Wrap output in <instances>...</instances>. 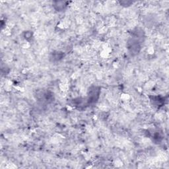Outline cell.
Wrapping results in <instances>:
<instances>
[{"label": "cell", "instance_id": "1", "mask_svg": "<svg viewBox=\"0 0 169 169\" xmlns=\"http://www.w3.org/2000/svg\"><path fill=\"white\" fill-rule=\"evenodd\" d=\"M144 38V32L142 30L135 29L132 32L131 38L128 40V48L131 56L139 54L141 48V43Z\"/></svg>", "mask_w": 169, "mask_h": 169}, {"label": "cell", "instance_id": "2", "mask_svg": "<svg viewBox=\"0 0 169 169\" xmlns=\"http://www.w3.org/2000/svg\"><path fill=\"white\" fill-rule=\"evenodd\" d=\"M101 89L98 87H92L89 92L88 98H87V104H94L98 101L100 95Z\"/></svg>", "mask_w": 169, "mask_h": 169}, {"label": "cell", "instance_id": "3", "mask_svg": "<svg viewBox=\"0 0 169 169\" xmlns=\"http://www.w3.org/2000/svg\"><path fill=\"white\" fill-rule=\"evenodd\" d=\"M68 2H55L54 3V7L56 11H62L66 9Z\"/></svg>", "mask_w": 169, "mask_h": 169}, {"label": "cell", "instance_id": "4", "mask_svg": "<svg viewBox=\"0 0 169 169\" xmlns=\"http://www.w3.org/2000/svg\"><path fill=\"white\" fill-rule=\"evenodd\" d=\"M64 53H63L62 52L56 51L54 52V53H52L50 59H52V62H58L64 58Z\"/></svg>", "mask_w": 169, "mask_h": 169}, {"label": "cell", "instance_id": "5", "mask_svg": "<svg viewBox=\"0 0 169 169\" xmlns=\"http://www.w3.org/2000/svg\"><path fill=\"white\" fill-rule=\"evenodd\" d=\"M153 104H155L157 107H160V106L163 105V104L164 103V98L158 97V96H155V97H152V99L151 101Z\"/></svg>", "mask_w": 169, "mask_h": 169}, {"label": "cell", "instance_id": "6", "mask_svg": "<svg viewBox=\"0 0 169 169\" xmlns=\"http://www.w3.org/2000/svg\"><path fill=\"white\" fill-rule=\"evenodd\" d=\"M31 37H32V32L31 31H26L25 32V35L24 36V38L26 40H27V41H29L30 38L31 39Z\"/></svg>", "mask_w": 169, "mask_h": 169}]
</instances>
